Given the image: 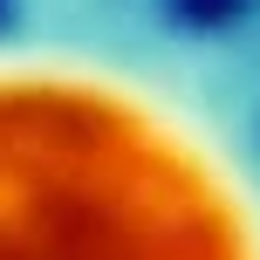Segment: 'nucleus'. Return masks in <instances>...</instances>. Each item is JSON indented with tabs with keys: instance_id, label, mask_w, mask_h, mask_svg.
I'll return each instance as SVG.
<instances>
[{
	"instance_id": "obj_1",
	"label": "nucleus",
	"mask_w": 260,
	"mask_h": 260,
	"mask_svg": "<svg viewBox=\"0 0 260 260\" xmlns=\"http://www.w3.org/2000/svg\"><path fill=\"white\" fill-rule=\"evenodd\" d=\"M0 260H260L226 178L117 89L0 76Z\"/></svg>"
}]
</instances>
